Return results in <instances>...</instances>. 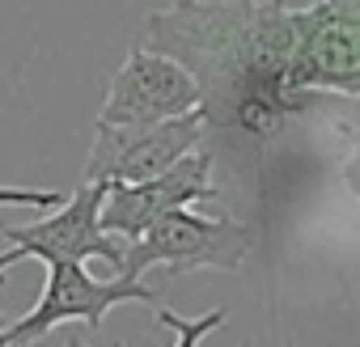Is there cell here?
<instances>
[{
  "label": "cell",
  "instance_id": "6da1fadb",
  "mask_svg": "<svg viewBox=\"0 0 360 347\" xmlns=\"http://www.w3.org/2000/svg\"><path fill=\"white\" fill-rule=\"evenodd\" d=\"M140 47L165 51L200 89L204 110H229L246 131H267L280 114L305 110L288 85L292 9L284 0H174L140 30Z\"/></svg>",
  "mask_w": 360,
  "mask_h": 347
},
{
  "label": "cell",
  "instance_id": "7a4b0ae2",
  "mask_svg": "<svg viewBox=\"0 0 360 347\" xmlns=\"http://www.w3.org/2000/svg\"><path fill=\"white\" fill-rule=\"evenodd\" d=\"M284 85L305 110L318 93H360V0H309L292 9Z\"/></svg>",
  "mask_w": 360,
  "mask_h": 347
},
{
  "label": "cell",
  "instance_id": "3957f363",
  "mask_svg": "<svg viewBox=\"0 0 360 347\" xmlns=\"http://www.w3.org/2000/svg\"><path fill=\"white\" fill-rule=\"evenodd\" d=\"M250 254V229L233 216H200L191 208H169L161 212L140 237L123 242L119 275L144 280V271L161 267L169 280L183 271L217 267L238 271Z\"/></svg>",
  "mask_w": 360,
  "mask_h": 347
},
{
  "label": "cell",
  "instance_id": "277c9868",
  "mask_svg": "<svg viewBox=\"0 0 360 347\" xmlns=\"http://www.w3.org/2000/svg\"><path fill=\"white\" fill-rule=\"evenodd\" d=\"M123 301H140V305H157V292L144 284V280H127V275H115V280H98L85 271V263H68V258H51L47 263V284H43V296L34 301L30 313H22L13 326L0 330V347L5 343H39L47 339L56 326H68V322H85L89 330H98L106 322V313Z\"/></svg>",
  "mask_w": 360,
  "mask_h": 347
},
{
  "label": "cell",
  "instance_id": "5b68a950",
  "mask_svg": "<svg viewBox=\"0 0 360 347\" xmlns=\"http://www.w3.org/2000/svg\"><path fill=\"white\" fill-rule=\"evenodd\" d=\"M208 110L195 106L187 114L157 119V123H98L94 127V148L85 161L89 183H136L148 174L174 165L187 157L195 144H204Z\"/></svg>",
  "mask_w": 360,
  "mask_h": 347
},
{
  "label": "cell",
  "instance_id": "8992f818",
  "mask_svg": "<svg viewBox=\"0 0 360 347\" xmlns=\"http://www.w3.org/2000/svg\"><path fill=\"white\" fill-rule=\"evenodd\" d=\"M204 199H217V187H212V152L195 144L187 157H178L174 165L148 174V178L106 183L98 221H102V229L110 237L131 242L161 212H169V208H191V204H204Z\"/></svg>",
  "mask_w": 360,
  "mask_h": 347
},
{
  "label": "cell",
  "instance_id": "52a82bcc",
  "mask_svg": "<svg viewBox=\"0 0 360 347\" xmlns=\"http://www.w3.org/2000/svg\"><path fill=\"white\" fill-rule=\"evenodd\" d=\"M195 106H204V89L183 64L153 47H131L110 81L98 123H157Z\"/></svg>",
  "mask_w": 360,
  "mask_h": 347
},
{
  "label": "cell",
  "instance_id": "ba28073f",
  "mask_svg": "<svg viewBox=\"0 0 360 347\" xmlns=\"http://www.w3.org/2000/svg\"><path fill=\"white\" fill-rule=\"evenodd\" d=\"M102 195H106V183H89L81 178V187L56 204L51 216L34 221V225H9L5 229V242L22 246L26 258H68V263H89V258H102L110 267L123 263V242L110 237L98 221L102 212Z\"/></svg>",
  "mask_w": 360,
  "mask_h": 347
},
{
  "label": "cell",
  "instance_id": "9c48e42d",
  "mask_svg": "<svg viewBox=\"0 0 360 347\" xmlns=\"http://www.w3.org/2000/svg\"><path fill=\"white\" fill-rule=\"evenodd\" d=\"M64 195L60 191H34V187H0V208H56ZM13 263H26V250L22 246H9L0 254V271L13 267Z\"/></svg>",
  "mask_w": 360,
  "mask_h": 347
},
{
  "label": "cell",
  "instance_id": "30bf717a",
  "mask_svg": "<svg viewBox=\"0 0 360 347\" xmlns=\"http://www.w3.org/2000/svg\"><path fill=\"white\" fill-rule=\"evenodd\" d=\"M153 317H157V322H165V326L174 330V343H178V347H191V343H200L208 330H217V326L225 322V309H212L204 322H187V317H178V313H169V309L153 305Z\"/></svg>",
  "mask_w": 360,
  "mask_h": 347
}]
</instances>
